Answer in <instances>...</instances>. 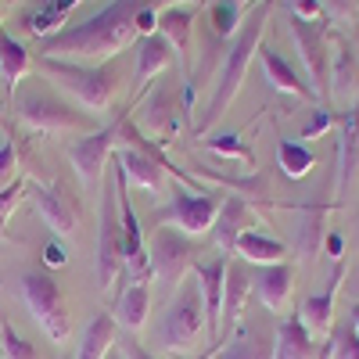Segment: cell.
Listing matches in <instances>:
<instances>
[{
    "label": "cell",
    "mask_w": 359,
    "mask_h": 359,
    "mask_svg": "<svg viewBox=\"0 0 359 359\" xmlns=\"http://www.w3.org/2000/svg\"><path fill=\"white\" fill-rule=\"evenodd\" d=\"M76 4H79V0H43L36 11H29L22 18V29L29 36L47 40V36H54V33H62V29H65V18H69V11Z\"/></svg>",
    "instance_id": "cell-29"
},
{
    "label": "cell",
    "mask_w": 359,
    "mask_h": 359,
    "mask_svg": "<svg viewBox=\"0 0 359 359\" xmlns=\"http://www.w3.org/2000/svg\"><path fill=\"white\" fill-rule=\"evenodd\" d=\"M323 219H327L323 205H306V208H298V216H294V252L306 262L316 259V252L323 248V237H327Z\"/></svg>",
    "instance_id": "cell-28"
},
{
    "label": "cell",
    "mask_w": 359,
    "mask_h": 359,
    "mask_svg": "<svg viewBox=\"0 0 359 359\" xmlns=\"http://www.w3.org/2000/svg\"><path fill=\"white\" fill-rule=\"evenodd\" d=\"M158 4L169 8V4H180V0H111L97 15H90L76 25H65L62 33L40 40V57H65V62H86V65L111 62L123 47L140 40L137 33L140 11L158 8Z\"/></svg>",
    "instance_id": "cell-1"
},
{
    "label": "cell",
    "mask_w": 359,
    "mask_h": 359,
    "mask_svg": "<svg viewBox=\"0 0 359 359\" xmlns=\"http://www.w3.org/2000/svg\"><path fill=\"white\" fill-rule=\"evenodd\" d=\"M172 47L165 43V36L151 33V36H140L137 40V69H133V86H147L155 76H162L172 65Z\"/></svg>",
    "instance_id": "cell-26"
},
{
    "label": "cell",
    "mask_w": 359,
    "mask_h": 359,
    "mask_svg": "<svg viewBox=\"0 0 359 359\" xmlns=\"http://www.w3.org/2000/svg\"><path fill=\"white\" fill-rule=\"evenodd\" d=\"M180 118L187 123L184 97H180L176 83L165 76V79H158V83L151 86V94L144 97V104H140V111H137L133 123H137L140 130H151V137L169 140V137H176V130H180Z\"/></svg>",
    "instance_id": "cell-12"
},
{
    "label": "cell",
    "mask_w": 359,
    "mask_h": 359,
    "mask_svg": "<svg viewBox=\"0 0 359 359\" xmlns=\"http://www.w3.org/2000/svg\"><path fill=\"white\" fill-rule=\"evenodd\" d=\"M277 162H280V169L287 176H306L316 165L313 151H309L306 144H298V140H280L277 144Z\"/></svg>",
    "instance_id": "cell-33"
},
{
    "label": "cell",
    "mask_w": 359,
    "mask_h": 359,
    "mask_svg": "<svg viewBox=\"0 0 359 359\" xmlns=\"http://www.w3.org/2000/svg\"><path fill=\"white\" fill-rule=\"evenodd\" d=\"M237 259L245 262H255V266H273V262H284L287 259V248L284 241H277V237H269L262 230H248L237 237Z\"/></svg>",
    "instance_id": "cell-30"
},
{
    "label": "cell",
    "mask_w": 359,
    "mask_h": 359,
    "mask_svg": "<svg viewBox=\"0 0 359 359\" xmlns=\"http://www.w3.org/2000/svg\"><path fill=\"white\" fill-rule=\"evenodd\" d=\"M252 294V269L245 266V259L226 262V280H223V313H219V345L233 334V327L241 323L245 302Z\"/></svg>",
    "instance_id": "cell-15"
},
{
    "label": "cell",
    "mask_w": 359,
    "mask_h": 359,
    "mask_svg": "<svg viewBox=\"0 0 359 359\" xmlns=\"http://www.w3.org/2000/svg\"><path fill=\"white\" fill-rule=\"evenodd\" d=\"M320 341L309 334V327L302 323V316H284L277 323V341H273V359H316L320 355Z\"/></svg>",
    "instance_id": "cell-20"
},
{
    "label": "cell",
    "mask_w": 359,
    "mask_h": 359,
    "mask_svg": "<svg viewBox=\"0 0 359 359\" xmlns=\"http://www.w3.org/2000/svg\"><path fill=\"white\" fill-rule=\"evenodd\" d=\"M36 65L43 69V76L50 79L54 90H65V94L72 101H79V108L90 111V115L108 111L118 97V90H123L115 57L111 62H97V65L65 62V57H36Z\"/></svg>",
    "instance_id": "cell-3"
},
{
    "label": "cell",
    "mask_w": 359,
    "mask_h": 359,
    "mask_svg": "<svg viewBox=\"0 0 359 359\" xmlns=\"http://www.w3.org/2000/svg\"><path fill=\"white\" fill-rule=\"evenodd\" d=\"M155 33L165 36V43L172 47V54L187 65L191 36H194V4H169V8H162V11H158Z\"/></svg>",
    "instance_id": "cell-19"
},
{
    "label": "cell",
    "mask_w": 359,
    "mask_h": 359,
    "mask_svg": "<svg viewBox=\"0 0 359 359\" xmlns=\"http://www.w3.org/2000/svg\"><path fill=\"white\" fill-rule=\"evenodd\" d=\"M118 348H123V355L126 359H158V355H151V352H147L133 334H123V341H118Z\"/></svg>",
    "instance_id": "cell-43"
},
{
    "label": "cell",
    "mask_w": 359,
    "mask_h": 359,
    "mask_svg": "<svg viewBox=\"0 0 359 359\" xmlns=\"http://www.w3.org/2000/svg\"><path fill=\"white\" fill-rule=\"evenodd\" d=\"M219 205H223L219 191H176L169 198V205H162L155 212V223L158 226H176V230H184L187 237L191 233H205V230H212Z\"/></svg>",
    "instance_id": "cell-8"
},
{
    "label": "cell",
    "mask_w": 359,
    "mask_h": 359,
    "mask_svg": "<svg viewBox=\"0 0 359 359\" xmlns=\"http://www.w3.org/2000/svg\"><path fill=\"white\" fill-rule=\"evenodd\" d=\"M255 230V216H252V205L237 194H226L219 212H216V223H212V241L223 255H233L237 248V237Z\"/></svg>",
    "instance_id": "cell-17"
},
{
    "label": "cell",
    "mask_w": 359,
    "mask_h": 359,
    "mask_svg": "<svg viewBox=\"0 0 359 359\" xmlns=\"http://www.w3.org/2000/svg\"><path fill=\"white\" fill-rule=\"evenodd\" d=\"M22 298H25L29 316L40 323V331L54 345H62L72 331V323H69V309H65L57 280L50 273H43V269H29V273H22Z\"/></svg>",
    "instance_id": "cell-7"
},
{
    "label": "cell",
    "mask_w": 359,
    "mask_h": 359,
    "mask_svg": "<svg viewBox=\"0 0 359 359\" xmlns=\"http://www.w3.org/2000/svg\"><path fill=\"white\" fill-rule=\"evenodd\" d=\"M147 259H151V277L165 287H176L191 273V266L198 262V248L184 230L158 226L155 237H151V255Z\"/></svg>",
    "instance_id": "cell-10"
},
{
    "label": "cell",
    "mask_w": 359,
    "mask_h": 359,
    "mask_svg": "<svg viewBox=\"0 0 359 359\" xmlns=\"http://www.w3.org/2000/svg\"><path fill=\"white\" fill-rule=\"evenodd\" d=\"M331 97L338 101H352V86H355V57H352V47L334 36L331 40Z\"/></svg>",
    "instance_id": "cell-31"
},
{
    "label": "cell",
    "mask_w": 359,
    "mask_h": 359,
    "mask_svg": "<svg viewBox=\"0 0 359 359\" xmlns=\"http://www.w3.org/2000/svg\"><path fill=\"white\" fill-rule=\"evenodd\" d=\"M115 137H118V123L104 126V130H94V133H86L79 140H72L65 147V155L79 176V184L86 191H94L101 187V180H104V169H108V158L115 151Z\"/></svg>",
    "instance_id": "cell-11"
},
{
    "label": "cell",
    "mask_w": 359,
    "mask_h": 359,
    "mask_svg": "<svg viewBox=\"0 0 359 359\" xmlns=\"http://www.w3.org/2000/svg\"><path fill=\"white\" fill-rule=\"evenodd\" d=\"M104 359H126V355H123V348H118V341H115V348H111Z\"/></svg>",
    "instance_id": "cell-46"
},
{
    "label": "cell",
    "mask_w": 359,
    "mask_h": 359,
    "mask_svg": "<svg viewBox=\"0 0 359 359\" xmlns=\"http://www.w3.org/2000/svg\"><path fill=\"white\" fill-rule=\"evenodd\" d=\"M331 345H334V355L331 359H359V331H355L352 320L341 323V327H334Z\"/></svg>",
    "instance_id": "cell-37"
},
{
    "label": "cell",
    "mask_w": 359,
    "mask_h": 359,
    "mask_svg": "<svg viewBox=\"0 0 359 359\" xmlns=\"http://www.w3.org/2000/svg\"><path fill=\"white\" fill-rule=\"evenodd\" d=\"M115 165L123 169V176H126V180H133L137 187L151 191V194H158V191H162V184H165V169H162L151 155L137 151V147H130V144H123V147L115 151Z\"/></svg>",
    "instance_id": "cell-25"
},
{
    "label": "cell",
    "mask_w": 359,
    "mask_h": 359,
    "mask_svg": "<svg viewBox=\"0 0 359 359\" xmlns=\"http://www.w3.org/2000/svg\"><path fill=\"white\" fill-rule=\"evenodd\" d=\"M208 18H212V29H216V36L219 40H230L237 29H241V8L233 4V0H216L212 8H208Z\"/></svg>",
    "instance_id": "cell-35"
},
{
    "label": "cell",
    "mask_w": 359,
    "mask_h": 359,
    "mask_svg": "<svg viewBox=\"0 0 359 359\" xmlns=\"http://www.w3.org/2000/svg\"><path fill=\"white\" fill-rule=\"evenodd\" d=\"M33 69V57H29V50L11 36V33H0V83L8 86V94H15L18 79Z\"/></svg>",
    "instance_id": "cell-32"
},
{
    "label": "cell",
    "mask_w": 359,
    "mask_h": 359,
    "mask_svg": "<svg viewBox=\"0 0 359 359\" xmlns=\"http://www.w3.org/2000/svg\"><path fill=\"white\" fill-rule=\"evenodd\" d=\"M352 323H355V331H359V302L352 306Z\"/></svg>",
    "instance_id": "cell-47"
},
{
    "label": "cell",
    "mask_w": 359,
    "mask_h": 359,
    "mask_svg": "<svg viewBox=\"0 0 359 359\" xmlns=\"http://www.w3.org/2000/svg\"><path fill=\"white\" fill-rule=\"evenodd\" d=\"M0 11H4V0H0Z\"/></svg>",
    "instance_id": "cell-49"
},
{
    "label": "cell",
    "mask_w": 359,
    "mask_h": 359,
    "mask_svg": "<svg viewBox=\"0 0 359 359\" xmlns=\"http://www.w3.org/2000/svg\"><path fill=\"white\" fill-rule=\"evenodd\" d=\"M291 15H294V18L316 22V18L323 15V4H320V0H291Z\"/></svg>",
    "instance_id": "cell-42"
},
{
    "label": "cell",
    "mask_w": 359,
    "mask_h": 359,
    "mask_svg": "<svg viewBox=\"0 0 359 359\" xmlns=\"http://www.w3.org/2000/svg\"><path fill=\"white\" fill-rule=\"evenodd\" d=\"M147 313H151V280H130L123 284V291H118L115 298V323H123L126 331H140V327L147 323Z\"/></svg>",
    "instance_id": "cell-23"
},
{
    "label": "cell",
    "mask_w": 359,
    "mask_h": 359,
    "mask_svg": "<svg viewBox=\"0 0 359 359\" xmlns=\"http://www.w3.org/2000/svg\"><path fill=\"white\" fill-rule=\"evenodd\" d=\"M259 62H262V72H266V79L273 83L280 94H294L298 101H316V94H313V86L294 72V65L287 62V57L277 50V47H259Z\"/></svg>",
    "instance_id": "cell-22"
},
{
    "label": "cell",
    "mask_w": 359,
    "mask_h": 359,
    "mask_svg": "<svg viewBox=\"0 0 359 359\" xmlns=\"http://www.w3.org/2000/svg\"><path fill=\"white\" fill-rule=\"evenodd\" d=\"M355 155H359V104H352L341 115V130H338V180H334V194L338 201L345 198L352 176H355Z\"/></svg>",
    "instance_id": "cell-21"
},
{
    "label": "cell",
    "mask_w": 359,
    "mask_h": 359,
    "mask_svg": "<svg viewBox=\"0 0 359 359\" xmlns=\"http://www.w3.org/2000/svg\"><path fill=\"white\" fill-rule=\"evenodd\" d=\"M29 198H33L40 219L54 230V233H76L79 230V201L76 194H69L62 184H40V180H33V184H25Z\"/></svg>",
    "instance_id": "cell-13"
},
{
    "label": "cell",
    "mask_w": 359,
    "mask_h": 359,
    "mask_svg": "<svg viewBox=\"0 0 359 359\" xmlns=\"http://www.w3.org/2000/svg\"><path fill=\"white\" fill-rule=\"evenodd\" d=\"M43 259H47V266H65V262H69V252L57 245V241H50V245L43 248Z\"/></svg>",
    "instance_id": "cell-44"
},
{
    "label": "cell",
    "mask_w": 359,
    "mask_h": 359,
    "mask_svg": "<svg viewBox=\"0 0 359 359\" xmlns=\"http://www.w3.org/2000/svg\"><path fill=\"white\" fill-rule=\"evenodd\" d=\"M22 191H25L22 180H15V184H8V187H0V233H4V223L15 212V205L22 201Z\"/></svg>",
    "instance_id": "cell-38"
},
{
    "label": "cell",
    "mask_w": 359,
    "mask_h": 359,
    "mask_svg": "<svg viewBox=\"0 0 359 359\" xmlns=\"http://www.w3.org/2000/svg\"><path fill=\"white\" fill-rule=\"evenodd\" d=\"M205 306H201V287H198V277L187 273L172 287V298L158 320V341L169 348V352H191L205 341Z\"/></svg>",
    "instance_id": "cell-5"
},
{
    "label": "cell",
    "mask_w": 359,
    "mask_h": 359,
    "mask_svg": "<svg viewBox=\"0 0 359 359\" xmlns=\"http://www.w3.org/2000/svg\"><path fill=\"white\" fill-rule=\"evenodd\" d=\"M273 341H277V331L266 334L259 323L241 320L223 345L208 352V359H273Z\"/></svg>",
    "instance_id": "cell-16"
},
{
    "label": "cell",
    "mask_w": 359,
    "mask_h": 359,
    "mask_svg": "<svg viewBox=\"0 0 359 359\" xmlns=\"http://www.w3.org/2000/svg\"><path fill=\"white\" fill-rule=\"evenodd\" d=\"M205 144H208V151H216V155H223V158H245V162H252V151H248V144L237 137V133H219V137H201Z\"/></svg>",
    "instance_id": "cell-36"
},
{
    "label": "cell",
    "mask_w": 359,
    "mask_h": 359,
    "mask_svg": "<svg viewBox=\"0 0 359 359\" xmlns=\"http://www.w3.org/2000/svg\"><path fill=\"white\" fill-rule=\"evenodd\" d=\"M331 126H334V111H331V108H320V104H316V108H313V118H309V123L302 126V137H306V140H313L316 133L331 130Z\"/></svg>",
    "instance_id": "cell-40"
},
{
    "label": "cell",
    "mask_w": 359,
    "mask_h": 359,
    "mask_svg": "<svg viewBox=\"0 0 359 359\" xmlns=\"http://www.w3.org/2000/svg\"><path fill=\"white\" fill-rule=\"evenodd\" d=\"M266 15H269V0H259V4L248 11V18L241 22V29L230 36L226 50H223V65H219V79H216V94L208 101L201 123L194 126L198 137H205L212 126H219V118L226 115L230 101L237 97V90L245 83V72L252 65V57L259 50V40H262V25H266Z\"/></svg>",
    "instance_id": "cell-2"
},
{
    "label": "cell",
    "mask_w": 359,
    "mask_h": 359,
    "mask_svg": "<svg viewBox=\"0 0 359 359\" xmlns=\"http://www.w3.org/2000/svg\"><path fill=\"white\" fill-rule=\"evenodd\" d=\"M294 287V269L291 262H273V266H255L252 269V294L259 298V306L269 313H280L291 298Z\"/></svg>",
    "instance_id": "cell-18"
},
{
    "label": "cell",
    "mask_w": 359,
    "mask_h": 359,
    "mask_svg": "<svg viewBox=\"0 0 359 359\" xmlns=\"http://www.w3.org/2000/svg\"><path fill=\"white\" fill-rule=\"evenodd\" d=\"M323 245H327V255H331L334 262H341V252H345L341 233H327V237H323Z\"/></svg>",
    "instance_id": "cell-45"
},
{
    "label": "cell",
    "mask_w": 359,
    "mask_h": 359,
    "mask_svg": "<svg viewBox=\"0 0 359 359\" xmlns=\"http://www.w3.org/2000/svg\"><path fill=\"white\" fill-rule=\"evenodd\" d=\"M94 259H97V287L108 291L123 277V266H126V237H123V219H118L115 176L101 180V216H97V255Z\"/></svg>",
    "instance_id": "cell-6"
},
{
    "label": "cell",
    "mask_w": 359,
    "mask_h": 359,
    "mask_svg": "<svg viewBox=\"0 0 359 359\" xmlns=\"http://www.w3.org/2000/svg\"><path fill=\"white\" fill-rule=\"evenodd\" d=\"M287 22H291L294 47L302 50V62L309 69V86L316 94V104L327 108V104H331V54H327V29L320 22L294 18V15Z\"/></svg>",
    "instance_id": "cell-9"
},
{
    "label": "cell",
    "mask_w": 359,
    "mask_h": 359,
    "mask_svg": "<svg viewBox=\"0 0 359 359\" xmlns=\"http://www.w3.org/2000/svg\"><path fill=\"white\" fill-rule=\"evenodd\" d=\"M15 111L18 118L29 126V130H36V133H50V137H86V133H94V115L76 108L69 97H62L54 86H25L22 94H15Z\"/></svg>",
    "instance_id": "cell-4"
},
{
    "label": "cell",
    "mask_w": 359,
    "mask_h": 359,
    "mask_svg": "<svg viewBox=\"0 0 359 359\" xmlns=\"http://www.w3.org/2000/svg\"><path fill=\"white\" fill-rule=\"evenodd\" d=\"M233 4H237V8H241V4H248V0H233Z\"/></svg>",
    "instance_id": "cell-48"
},
{
    "label": "cell",
    "mask_w": 359,
    "mask_h": 359,
    "mask_svg": "<svg viewBox=\"0 0 359 359\" xmlns=\"http://www.w3.org/2000/svg\"><path fill=\"white\" fill-rule=\"evenodd\" d=\"M115 334H118L115 316H111V313H97L94 320L83 327L72 359H104V355L115 348Z\"/></svg>",
    "instance_id": "cell-27"
},
{
    "label": "cell",
    "mask_w": 359,
    "mask_h": 359,
    "mask_svg": "<svg viewBox=\"0 0 359 359\" xmlns=\"http://www.w3.org/2000/svg\"><path fill=\"white\" fill-rule=\"evenodd\" d=\"M0 359H40L36 345H29L8 320H0Z\"/></svg>",
    "instance_id": "cell-34"
},
{
    "label": "cell",
    "mask_w": 359,
    "mask_h": 359,
    "mask_svg": "<svg viewBox=\"0 0 359 359\" xmlns=\"http://www.w3.org/2000/svg\"><path fill=\"white\" fill-rule=\"evenodd\" d=\"M323 11L331 15L334 22H348L355 11H359V0H320Z\"/></svg>",
    "instance_id": "cell-41"
},
{
    "label": "cell",
    "mask_w": 359,
    "mask_h": 359,
    "mask_svg": "<svg viewBox=\"0 0 359 359\" xmlns=\"http://www.w3.org/2000/svg\"><path fill=\"white\" fill-rule=\"evenodd\" d=\"M15 169H18V151L11 140H4L0 144V187L15 184Z\"/></svg>",
    "instance_id": "cell-39"
},
{
    "label": "cell",
    "mask_w": 359,
    "mask_h": 359,
    "mask_svg": "<svg viewBox=\"0 0 359 359\" xmlns=\"http://www.w3.org/2000/svg\"><path fill=\"white\" fill-rule=\"evenodd\" d=\"M341 280H345V262H334L331 280H327V291L306 298L302 309H298V316H302V323L309 327L313 338H316V334H327V327H331V320H334V294H338Z\"/></svg>",
    "instance_id": "cell-24"
},
{
    "label": "cell",
    "mask_w": 359,
    "mask_h": 359,
    "mask_svg": "<svg viewBox=\"0 0 359 359\" xmlns=\"http://www.w3.org/2000/svg\"><path fill=\"white\" fill-rule=\"evenodd\" d=\"M226 255L219 259H198L191 266V273L198 277V287H201V306H205V331H208V341L219 345V313H223V280H226Z\"/></svg>",
    "instance_id": "cell-14"
}]
</instances>
